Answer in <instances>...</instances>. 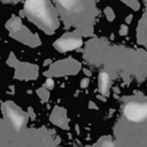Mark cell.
Here are the masks:
<instances>
[{
    "instance_id": "1",
    "label": "cell",
    "mask_w": 147,
    "mask_h": 147,
    "mask_svg": "<svg viewBox=\"0 0 147 147\" xmlns=\"http://www.w3.org/2000/svg\"><path fill=\"white\" fill-rule=\"evenodd\" d=\"M25 10L32 20H36L41 26H44L42 29H56V21L54 20L47 2L29 1L25 3Z\"/></svg>"
},
{
    "instance_id": "2",
    "label": "cell",
    "mask_w": 147,
    "mask_h": 147,
    "mask_svg": "<svg viewBox=\"0 0 147 147\" xmlns=\"http://www.w3.org/2000/svg\"><path fill=\"white\" fill-rule=\"evenodd\" d=\"M124 115L132 122H141L146 118L147 106L145 102H130L124 108Z\"/></svg>"
},
{
    "instance_id": "3",
    "label": "cell",
    "mask_w": 147,
    "mask_h": 147,
    "mask_svg": "<svg viewBox=\"0 0 147 147\" xmlns=\"http://www.w3.org/2000/svg\"><path fill=\"white\" fill-rule=\"evenodd\" d=\"M80 44H82V40H80L79 38L70 37V36H69V37H64V38L59 39V40L56 41L55 46H56L60 51L64 52V51H70V49L77 48V47L80 46Z\"/></svg>"
},
{
    "instance_id": "4",
    "label": "cell",
    "mask_w": 147,
    "mask_h": 147,
    "mask_svg": "<svg viewBox=\"0 0 147 147\" xmlns=\"http://www.w3.org/2000/svg\"><path fill=\"white\" fill-rule=\"evenodd\" d=\"M7 115L13 123V125L16 127V130H20L24 123V117L22 114H20L16 109H13L11 107H7Z\"/></svg>"
},
{
    "instance_id": "5",
    "label": "cell",
    "mask_w": 147,
    "mask_h": 147,
    "mask_svg": "<svg viewBox=\"0 0 147 147\" xmlns=\"http://www.w3.org/2000/svg\"><path fill=\"white\" fill-rule=\"evenodd\" d=\"M99 87H100V91L102 93H106V91L109 87V77L106 72H102L99 76Z\"/></svg>"
}]
</instances>
